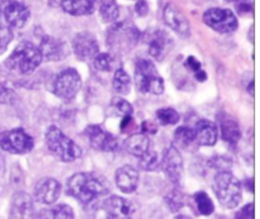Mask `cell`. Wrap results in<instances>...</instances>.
<instances>
[{
    "mask_svg": "<svg viewBox=\"0 0 260 219\" xmlns=\"http://www.w3.org/2000/svg\"><path fill=\"white\" fill-rule=\"evenodd\" d=\"M244 186L246 187V189H247L249 192L253 193V192H254V181H253V177H252V178H251V177L247 178V179L245 180Z\"/></svg>",
    "mask_w": 260,
    "mask_h": 219,
    "instance_id": "obj_45",
    "label": "cell"
},
{
    "mask_svg": "<svg viewBox=\"0 0 260 219\" xmlns=\"http://www.w3.org/2000/svg\"><path fill=\"white\" fill-rule=\"evenodd\" d=\"M84 134L90 146L99 151L113 152L118 149L117 138L110 132L104 130L100 125H89L85 128Z\"/></svg>",
    "mask_w": 260,
    "mask_h": 219,
    "instance_id": "obj_12",
    "label": "cell"
},
{
    "mask_svg": "<svg viewBox=\"0 0 260 219\" xmlns=\"http://www.w3.org/2000/svg\"><path fill=\"white\" fill-rule=\"evenodd\" d=\"M208 165L217 171H226L230 170L232 167V161L223 156H213L209 159Z\"/></svg>",
    "mask_w": 260,
    "mask_h": 219,
    "instance_id": "obj_36",
    "label": "cell"
},
{
    "mask_svg": "<svg viewBox=\"0 0 260 219\" xmlns=\"http://www.w3.org/2000/svg\"><path fill=\"white\" fill-rule=\"evenodd\" d=\"M62 192L61 184L53 177L41 178L34 188V199L41 204H54Z\"/></svg>",
    "mask_w": 260,
    "mask_h": 219,
    "instance_id": "obj_16",
    "label": "cell"
},
{
    "mask_svg": "<svg viewBox=\"0 0 260 219\" xmlns=\"http://www.w3.org/2000/svg\"><path fill=\"white\" fill-rule=\"evenodd\" d=\"M174 47L172 36L165 30L153 31L148 41V53L156 61H162Z\"/></svg>",
    "mask_w": 260,
    "mask_h": 219,
    "instance_id": "obj_17",
    "label": "cell"
},
{
    "mask_svg": "<svg viewBox=\"0 0 260 219\" xmlns=\"http://www.w3.org/2000/svg\"><path fill=\"white\" fill-rule=\"evenodd\" d=\"M235 219H254V204L248 203L240 208L235 214Z\"/></svg>",
    "mask_w": 260,
    "mask_h": 219,
    "instance_id": "obj_38",
    "label": "cell"
},
{
    "mask_svg": "<svg viewBox=\"0 0 260 219\" xmlns=\"http://www.w3.org/2000/svg\"><path fill=\"white\" fill-rule=\"evenodd\" d=\"M100 14L105 22H114L119 16V7L116 0H101Z\"/></svg>",
    "mask_w": 260,
    "mask_h": 219,
    "instance_id": "obj_28",
    "label": "cell"
},
{
    "mask_svg": "<svg viewBox=\"0 0 260 219\" xmlns=\"http://www.w3.org/2000/svg\"><path fill=\"white\" fill-rule=\"evenodd\" d=\"M123 146L129 154L140 158L150 149V142L145 134H133L124 141Z\"/></svg>",
    "mask_w": 260,
    "mask_h": 219,
    "instance_id": "obj_22",
    "label": "cell"
},
{
    "mask_svg": "<svg viewBox=\"0 0 260 219\" xmlns=\"http://www.w3.org/2000/svg\"><path fill=\"white\" fill-rule=\"evenodd\" d=\"M156 119L162 126L175 125L179 122L180 116L173 107H162L156 111Z\"/></svg>",
    "mask_w": 260,
    "mask_h": 219,
    "instance_id": "obj_32",
    "label": "cell"
},
{
    "mask_svg": "<svg viewBox=\"0 0 260 219\" xmlns=\"http://www.w3.org/2000/svg\"><path fill=\"white\" fill-rule=\"evenodd\" d=\"M196 209L200 215L209 216L214 212V204L208 194L204 191H199L193 195Z\"/></svg>",
    "mask_w": 260,
    "mask_h": 219,
    "instance_id": "obj_26",
    "label": "cell"
},
{
    "mask_svg": "<svg viewBox=\"0 0 260 219\" xmlns=\"http://www.w3.org/2000/svg\"><path fill=\"white\" fill-rule=\"evenodd\" d=\"M45 142L51 154L60 161L72 162L82 155V149L56 126L47 129Z\"/></svg>",
    "mask_w": 260,
    "mask_h": 219,
    "instance_id": "obj_3",
    "label": "cell"
},
{
    "mask_svg": "<svg viewBox=\"0 0 260 219\" xmlns=\"http://www.w3.org/2000/svg\"><path fill=\"white\" fill-rule=\"evenodd\" d=\"M39 219H74L73 209L64 203L42 209L38 214Z\"/></svg>",
    "mask_w": 260,
    "mask_h": 219,
    "instance_id": "obj_24",
    "label": "cell"
},
{
    "mask_svg": "<svg viewBox=\"0 0 260 219\" xmlns=\"http://www.w3.org/2000/svg\"><path fill=\"white\" fill-rule=\"evenodd\" d=\"M194 141L201 146H213L217 141L218 131L216 125L209 120H200L196 123Z\"/></svg>",
    "mask_w": 260,
    "mask_h": 219,
    "instance_id": "obj_21",
    "label": "cell"
},
{
    "mask_svg": "<svg viewBox=\"0 0 260 219\" xmlns=\"http://www.w3.org/2000/svg\"><path fill=\"white\" fill-rule=\"evenodd\" d=\"M184 66H185V68H187L189 71L194 72V73L201 69V64H200V62H199L195 57H193V56H189V57L185 60Z\"/></svg>",
    "mask_w": 260,
    "mask_h": 219,
    "instance_id": "obj_40",
    "label": "cell"
},
{
    "mask_svg": "<svg viewBox=\"0 0 260 219\" xmlns=\"http://www.w3.org/2000/svg\"><path fill=\"white\" fill-rule=\"evenodd\" d=\"M13 39V32L8 25L0 24V55H2Z\"/></svg>",
    "mask_w": 260,
    "mask_h": 219,
    "instance_id": "obj_35",
    "label": "cell"
},
{
    "mask_svg": "<svg viewBox=\"0 0 260 219\" xmlns=\"http://www.w3.org/2000/svg\"><path fill=\"white\" fill-rule=\"evenodd\" d=\"M238 10L240 13H247V12H251L252 10V5L250 3L247 2H242L240 4H238Z\"/></svg>",
    "mask_w": 260,
    "mask_h": 219,
    "instance_id": "obj_43",
    "label": "cell"
},
{
    "mask_svg": "<svg viewBox=\"0 0 260 219\" xmlns=\"http://www.w3.org/2000/svg\"><path fill=\"white\" fill-rule=\"evenodd\" d=\"M215 219H229V218H226V217H224V216H218V217H216Z\"/></svg>",
    "mask_w": 260,
    "mask_h": 219,
    "instance_id": "obj_49",
    "label": "cell"
},
{
    "mask_svg": "<svg viewBox=\"0 0 260 219\" xmlns=\"http://www.w3.org/2000/svg\"><path fill=\"white\" fill-rule=\"evenodd\" d=\"M220 134L222 140L232 146L237 145L242 135L238 122L226 115L220 119Z\"/></svg>",
    "mask_w": 260,
    "mask_h": 219,
    "instance_id": "obj_23",
    "label": "cell"
},
{
    "mask_svg": "<svg viewBox=\"0 0 260 219\" xmlns=\"http://www.w3.org/2000/svg\"><path fill=\"white\" fill-rule=\"evenodd\" d=\"M212 188L218 202L226 209L236 208L242 200V184L230 171H217L213 177Z\"/></svg>",
    "mask_w": 260,
    "mask_h": 219,
    "instance_id": "obj_4",
    "label": "cell"
},
{
    "mask_svg": "<svg viewBox=\"0 0 260 219\" xmlns=\"http://www.w3.org/2000/svg\"><path fill=\"white\" fill-rule=\"evenodd\" d=\"M4 170H5V161H4V158L0 155V176L4 174Z\"/></svg>",
    "mask_w": 260,
    "mask_h": 219,
    "instance_id": "obj_47",
    "label": "cell"
},
{
    "mask_svg": "<svg viewBox=\"0 0 260 219\" xmlns=\"http://www.w3.org/2000/svg\"><path fill=\"white\" fill-rule=\"evenodd\" d=\"M72 48L75 57L80 61L92 60L99 54V44L94 35L86 30L73 38Z\"/></svg>",
    "mask_w": 260,
    "mask_h": 219,
    "instance_id": "obj_15",
    "label": "cell"
},
{
    "mask_svg": "<svg viewBox=\"0 0 260 219\" xmlns=\"http://www.w3.org/2000/svg\"><path fill=\"white\" fill-rule=\"evenodd\" d=\"M194 137V130L186 126L178 127L174 133L175 143L181 148H186L193 143Z\"/></svg>",
    "mask_w": 260,
    "mask_h": 219,
    "instance_id": "obj_30",
    "label": "cell"
},
{
    "mask_svg": "<svg viewBox=\"0 0 260 219\" xmlns=\"http://www.w3.org/2000/svg\"><path fill=\"white\" fill-rule=\"evenodd\" d=\"M23 182V176H22V172L21 169L17 166L14 165L11 167V171H10V184L11 186L18 188L19 186H21Z\"/></svg>",
    "mask_w": 260,
    "mask_h": 219,
    "instance_id": "obj_39",
    "label": "cell"
},
{
    "mask_svg": "<svg viewBox=\"0 0 260 219\" xmlns=\"http://www.w3.org/2000/svg\"><path fill=\"white\" fill-rule=\"evenodd\" d=\"M32 198L23 191L13 194L9 207L8 219H37Z\"/></svg>",
    "mask_w": 260,
    "mask_h": 219,
    "instance_id": "obj_13",
    "label": "cell"
},
{
    "mask_svg": "<svg viewBox=\"0 0 260 219\" xmlns=\"http://www.w3.org/2000/svg\"><path fill=\"white\" fill-rule=\"evenodd\" d=\"M92 60L94 68L99 71L109 72L113 69L114 59L108 53H99Z\"/></svg>",
    "mask_w": 260,
    "mask_h": 219,
    "instance_id": "obj_34",
    "label": "cell"
},
{
    "mask_svg": "<svg viewBox=\"0 0 260 219\" xmlns=\"http://www.w3.org/2000/svg\"><path fill=\"white\" fill-rule=\"evenodd\" d=\"M3 1H6V0H3Z\"/></svg>",
    "mask_w": 260,
    "mask_h": 219,
    "instance_id": "obj_52",
    "label": "cell"
},
{
    "mask_svg": "<svg viewBox=\"0 0 260 219\" xmlns=\"http://www.w3.org/2000/svg\"><path fill=\"white\" fill-rule=\"evenodd\" d=\"M60 4L65 12L75 16L87 15L93 11L91 0H62Z\"/></svg>",
    "mask_w": 260,
    "mask_h": 219,
    "instance_id": "obj_25",
    "label": "cell"
},
{
    "mask_svg": "<svg viewBox=\"0 0 260 219\" xmlns=\"http://www.w3.org/2000/svg\"><path fill=\"white\" fill-rule=\"evenodd\" d=\"M52 1H54V2H59V3H61V1H62V0H52Z\"/></svg>",
    "mask_w": 260,
    "mask_h": 219,
    "instance_id": "obj_50",
    "label": "cell"
},
{
    "mask_svg": "<svg viewBox=\"0 0 260 219\" xmlns=\"http://www.w3.org/2000/svg\"><path fill=\"white\" fill-rule=\"evenodd\" d=\"M246 89H247V91L249 92V94H250L251 96H254V81H253V79H251V80L249 81V83H248Z\"/></svg>",
    "mask_w": 260,
    "mask_h": 219,
    "instance_id": "obj_46",
    "label": "cell"
},
{
    "mask_svg": "<svg viewBox=\"0 0 260 219\" xmlns=\"http://www.w3.org/2000/svg\"><path fill=\"white\" fill-rule=\"evenodd\" d=\"M81 77L73 68H67L57 74L53 81V92L64 100L75 97L81 88Z\"/></svg>",
    "mask_w": 260,
    "mask_h": 219,
    "instance_id": "obj_8",
    "label": "cell"
},
{
    "mask_svg": "<svg viewBox=\"0 0 260 219\" xmlns=\"http://www.w3.org/2000/svg\"><path fill=\"white\" fill-rule=\"evenodd\" d=\"M134 80L137 89L141 93L158 95L164 92V79L158 74L153 63L149 60L140 59L136 62Z\"/></svg>",
    "mask_w": 260,
    "mask_h": 219,
    "instance_id": "obj_6",
    "label": "cell"
},
{
    "mask_svg": "<svg viewBox=\"0 0 260 219\" xmlns=\"http://www.w3.org/2000/svg\"><path fill=\"white\" fill-rule=\"evenodd\" d=\"M159 165L167 179L173 184L175 188H180L183 180L184 164L182 155L177 147L171 145L165 150Z\"/></svg>",
    "mask_w": 260,
    "mask_h": 219,
    "instance_id": "obj_9",
    "label": "cell"
},
{
    "mask_svg": "<svg viewBox=\"0 0 260 219\" xmlns=\"http://www.w3.org/2000/svg\"><path fill=\"white\" fill-rule=\"evenodd\" d=\"M159 162L160 161L157 153L151 149H149L143 156L139 158V166L145 171L156 170L159 166Z\"/></svg>",
    "mask_w": 260,
    "mask_h": 219,
    "instance_id": "obj_33",
    "label": "cell"
},
{
    "mask_svg": "<svg viewBox=\"0 0 260 219\" xmlns=\"http://www.w3.org/2000/svg\"><path fill=\"white\" fill-rule=\"evenodd\" d=\"M174 219H193L192 217L188 216V215H184V214H179L177 216L174 217Z\"/></svg>",
    "mask_w": 260,
    "mask_h": 219,
    "instance_id": "obj_48",
    "label": "cell"
},
{
    "mask_svg": "<svg viewBox=\"0 0 260 219\" xmlns=\"http://www.w3.org/2000/svg\"><path fill=\"white\" fill-rule=\"evenodd\" d=\"M102 208L108 219H132L135 213L134 204L117 195L107 197L103 201Z\"/></svg>",
    "mask_w": 260,
    "mask_h": 219,
    "instance_id": "obj_11",
    "label": "cell"
},
{
    "mask_svg": "<svg viewBox=\"0 0 260 219\" xmlns=\"http://www.w3.org/2000/svg\"><path fill=\"white\" fill-rule=\"evenodd\" d=\"M113 88L119 94L126 95L131 89V78L123 69H117L113 76Z\"/></svg>",
    "mask_w": 260,
    "mask_h": 219,
    "instance_id": "obj_27",
    "label": "cell"
},
{
    "mask_svg": "<svg viewBox=\"0 0 260 219\" xmlns=\"http://www.w3.org/2000/svg\"><path fill=\"white\" fill-rule=\"evenodd\" d=\"M111 108L116 116H120L122 118L132 116L133 114V106L131 103L120 96H115L112 98Z\"/></svg>",
    "mask_w": 260,
    "mask_h": 219,
    "instance_id": "obj_31",
    "label": "cell"
},
{
    "mask_svg": "<svg viewBox=\"0 0 260 219\" xmlns=\"http://www.w3.org/2000/svg\"><path fill=\"white\" fill-rule=\"evenodd\" d=\"M42 59L43 57L38 47L30 42H22L7 57L4 65L11 71L27 75L39 67Z\"/></svg>",
    "mask_w": 260,
    "mask_h": 219,
    "instance_id": "obj_2",
    "label": "cell"
},
{
    "mask_svg": "<svg viewBox=\"0 0 260 219\" xmlns=\"http://www.w3.org/2000/svg\"><path fill=\"white\" fill-rule=\"evenodd\" d=\"M140 32L129 20L113 23L107 32V44L113 52L126 53L132 50L139 41Z\"/></svg>",
    "mask_w": 260,
    "mask_h": 219,
    "instance_id": "obj_5",
    "label": "cell"
},
{
    "mask_svg": "<svg viewBox=\"0 0 260 219\" xmlns=\"http://www.w3.org/2000/svg\"><path fill=\"white\" fill-rule=\"evenodd\" d=\"M0 9L9 27L21 28L29 19V10L21 2L15 0H6L3 1V5L0 7Z\"/></svg>",
    "mask_w": 260,
    "mask_h": 219,
    "instance_id": "obj_14",
    "label": "cell"
},
{
    "mask_svg": "<svg viewBox=\"0 0 260 219\" xmlns=\"http://www.w3.org/2000/svg\"><path fill=\"white\" fill-rule=\"evenodd\" d=\"M203 22L220 33L232 32L238 27V20L234 12L230 9L210 8L203 13Z\"/></svg>",
    "mask_w": 260,
    "mask_h": 219,
    "instance_id": "obj_10",
    "label": "cell"
},
{
    "mask_svg": "<svg viewBox=\"0 0 260 219\" xmlns=\"http://www.w3.org/2000/svg\"><path fill=\"white\" fill-rule=\"evenodd\" d=\"M35 142L23 129L15 128L0 133V147L11 154H26L34 148Z\"/></svg>",
    "mask_w": 260,
    "mask_h": 219,
    "instance_id": "obj_7",
    "label": "cell"
},
{
    "mask_svg": "<svg viewBox=\"0 0 260 219\" xmlns=\"http://www.w3.org/2000/svg\"><path fill=\"white\" fill-rule=\"evenodd\" d=\"M226 1H231V2H234V1H238V0H226Z\"/></svg>",
    "mask_w": 260,
    "mask_h": 219,
    "instance_id": "obj_51",
    "label": "cell"
},
{
    "mask_svg": "<svg viewBox=\"0 0 260 219\" xmlns=\"http://www.w3.org/2000/svg\"><path fill=\"white\" fill-rule=\"evenodd\" d=\"M39 50L42 57L49 61H60L70 54V50L65 42L51 35L42 38Z\"/></svg>",
    "mask_w": 260,
    "mask_h": 219,
    "instance_id": "obj_18",
    "label": "cell"
},
{
    "mask_svg": "<svg viewBox=\"0 0 260 219\" xmlns=\"http://www.w3.org/2000/svg\"><path fill=\"white\" fill-rule=\"evenodd\" d=\"M164 20L166 24L183 38L190 35V25L183 12L173 3H167L164 8Z\"/></svg>",
    "mask_w": 260,
    "mask_h": 219,
    "instance_id": "obj_19",
    "label": "cell"
},
{
    "mask_svg": "<svg viewBox=\"0 0 260 219\" xmlns=\"http://www.w3.org/2000/svg\"><path fill=\"white\" fill-rule=\"evenodd\" d=\"M141 130L145 134H154L157 131V127L153 122L150 121H145L141 125Z\"/></svg>",
    "mask_w": 260,
    "mask_h": 219,
    "instance_id": "obj_42",
    "label": "cell"
},
{
    "mask_svg": "<svg viewBox=\"0 0 260 219\" xmlns=\"http://www.w3.org/2000/svg\"><path fill=\"white\" fill-rule=\"evenodd\" d=\"M194 77H195V79L198 82H203V81H205L207 79V74H206V72L204 70L200 69V70H198L197 72L194 73Z\"/></svg>",
    "mask_w": 260,
    "mask_h": 219,
    "instance_id": "obj_44",
    "label": "cell"
},
{
    "mask_svg": "<svg viewBox=\"0 0 260 219\" xmlns=\"http://www.w3.org/2000/svg\"><path fill=\"white\" fill-rule=\"evenodd\" d=\"M135 11L139 16H145L148 13V4L145 0H138L135 4Z\"/></svg>",
    "mask_w": 260,
    "mask_h": 219,
    "instance_id": "obj_41",
    "label": "cell"
},
{
    "mask_svg": "<svg viewBox=\"0 0 260 219\" xmlns=\"http://www.w3.org/2000/svg\"><path fill=\"white\" fill-rule=\"evenodd\" d=\"M115 182L122 193L131 194L138 187L139 173L132 165H123L115 172Z\"/></svg>",
    "mask_w": 260,
    "mask_h": 219,
    "instance_id": "obj_20",
    "label": "cell"
},
{
    "mask_svg": "<svg viewBox=\"0 0 260 219\" xmlns=\"http://www.w3.org/2000/svg\"><path fill=\"white\" fill-rule=\"evenodd\" d=\"M111 192V184L101 173L83 171L72 174L66 182V193L84 206L94 204Z\"/></svg>",
    "mask_w": 260,
    "mask_h": 219,
    "instance_id": "obj_1",
    "label": "cell"
},
{
    "mask_svg": "<svg viewBox=\"0 0 260 219\" xmlns=\"http://www.w3.org/2000/svg\"><path fill=\"white\" fill-rule=\"evenodd\" d=\"M17 94L0 82V103L13 104L17 100Z\"/></svg>",
    "mask_w": 260,
    "mask_h": 219,
    "instance_id": "obj_37",
    "label": "cell"
},
{
    "mask_svg": "<svg viewBox=\"0 0 260 219\" xmlns=\"http://www.w3.org/2000/svg\"><path fill=\"white\" fill-rule=\"evenodd\" d=\"M165 203L172 213H177L185 206V196L179 188L173 189L165 196Z\"/></svg>",
    "mask_w": 260,
    "mask_h": 219,
    "instance_id": "obj_29",
    "label": "cell"
}]
</instances>
